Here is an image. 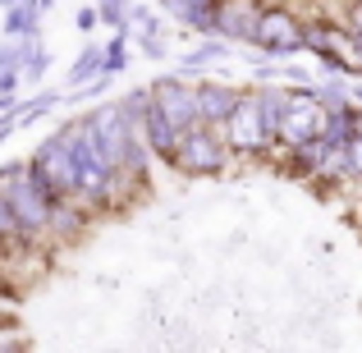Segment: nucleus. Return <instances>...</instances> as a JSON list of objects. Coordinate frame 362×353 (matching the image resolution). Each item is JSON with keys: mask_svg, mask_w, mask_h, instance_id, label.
Returning <instances> with one entry per match:
<instances>
[{"mask_svg": "<svg viewBox=\"0 0 362 353\" xmlns=\"http://www.w3.org/2000/svg\"><path fill=\"white\" fill-rule=\"evenodd\" d=\"M0 197L14 207L18 225H23V243L37 248L46 234H51V216H55V188L42 179V170L33 161H9L0 170Z\"/></svg>", "mask_w": 362, "mask_h": 353, "instance_id": "1", "label": "nucleus"}, {"mask_svg": "<svg viewBox=\"0 0 362 353\" xmlns=\"http://www.w3.org/2000/svg\"><path fill=\"white\" fill-rule=\"evenodd\" d=\"M225 142H230L234 156H266V151H275V129L266 124V110H262V92L257 88H243L239 106H234V115L225 120Z\"/></svg>", "mask_w": 362, "mask_h": 353, "instance_id": "2", "label": "nucleus"}, {"mask_svg": "<svg viewBox=\"0 0 362 353\" xmlns=\"http://www.w3.org/2000/svg\"><path fill=\"white\" fill-rule=\"evenodd\" d=\"M230 156L234 151H230V142H225V133L211 129V124H197V129H188L184 138H179V151H175L170 166L188 179H211V175H225Z\"/></svg>", "mask_w": 362, "mask_h": 353, "instance_id": "3", "label": "nucleus"}, {"mask_svg": "<svg viewBox=\"0 0 362 353\" xmlns=\"http://www.w3.org/2000/svg\"><path fill=\"white\" fill-rule=\"evenodd\" d=\"M257 51H262L266 60H289V55L308 51V18L293 14L289 0H266L262 33H257Z\"/></svg>", "mask_w": 362, "mask_h": 353, "instance_id": "4", "label": "nucleus"}, {"mask_svg": "<svg viewBox=\"0 0 362 353\" xmlns=\"http://www.w3.org/2000/svg\"><path fill=\"white\" fill-rule=\"evenodd\" d=\"M326 129H330V106L312 88H293L289 110H284V120H280V142H275V147L298 151V147H308V142L326 138Z\"/></svg>", "mask_w": 362, "mask_h": 353, "instance_id": "5", "label": "nucleus"}, {"mask_svg": "<svg viewBox=\"0 0 362 353\" xmlns=\"http://www.w3.org/2000/svg\"><path fill=\"white\" fill-rule=\"evenodd\" d=\"M28 161L42 170V179L55 188V197H78V156H74V142L64 138V129L46 133V138L28 151Z\"/></svg>", "mask_w": 362, "mask_h": 353, "instance_id": "6", "label": "nucleus"}, {"mask_svg": "<svg viewBox=\"0 0 362 353\" xmlns=\"http://www.w3.org/2000/svg\"><path fill=\"white\" fill-rule=\"evenodd\" d=\"M151 97H156V106L170 115V124H175L179 133L197 129L202 124V110H197V88H188L179 74H165V79L151 83Z\"/></svg>", "mask_w": 362, "mask_h": 353, "instance_id": "7", "label": "nucleus"}, {"mask_svg": "<svg viewBox=\"0 0 362 353\" xmlns=\"http://www.w3.org/2000/svg\"><path fill=\"white\" fill-rule=\"evenodd\" d=\"M262 9H266V0H221L216 37H225V42H243V46H257V33H262Z\"/></svg>", "mask_w": 362, "mask_h": 353, "instance_id": "8", "label": "nucleus"}, {"mask_svg": "<svg viewBox=\"0 0 362 353\" xmlns=\"http://www.w3.org/2000/svg\"><path fill=\"white\" fill-rule=\"evenodd\" d=\"M197 88V110H202V124H211V129H225V120L234 115V106H239L243 88H234V83H221V79H202L193 83Z\"/></svg>", "mask_w": 362, "mask_h": 353, "instance_id": "9", "label": "nucleus"}, {"mask_svg": "<svg viewBox=\"0 0 362 353\" xmlns=\"http://www.w3.org/2000/svg\"><path fill=\"white\" fill-rule=\"evenodd\" d=\"M160 14L184 23L197 37H216V18H221V0H156Z\"/></svg>", "mask_w": 362, "mask_h": 353, "instance_id": "10", "label": "nucleus"}, {"mask_svg": "<svg viewBox=\"0 0 362 353\" xmlns=\"http://www.w3.org/2000/svg\"><path fill=\"white\" fill-rule=\"evenodd\" d=\"M142 138H147V147H151V156H160V161H175V151H179V138L184 133L170 124V115L160 106H151L147 110V120H142Z\"/></svg>", "mask_w": 362, "mask_h": 353, "instance_id": "11", "label": "nucleus"}, {"mask_svg": "<svg viewBox=\"0 0 362 353\" xmlns=\"http://www.w3.org/2000/svg\"><path fill=\"white\" fill-rule=\"evenodd\" d=\"M46 18V0H18L14 9H5V37L18 42V37H37Z\"/></svg>", "mask_w": 362, "mask_h": 353, "instance_id": "12", "label": "nucleus"}, {"mask_svg": "<svg viewBox=\"0 0 362 353\" xmlns=\"http://www.w3.org/2000/svg\"><path fill=\"white\" fill-rule=\"evenodd\" d=\"M101 74H106V46H83L78 60L69 64V88H88V83H97Z\"/></svg>", "mask_w": 362, "mask_h": 353, "instance_id": "13", "label": "nucleus"}, {"mask_svg": "<svg viewBox=\"0 0 362 353\" xmlns=\"http://www.w3.org/2000/svg\"><path fill=\"white\" fill-rule=\"evenodd\" d=\"M230 55V46H225V37H206L197 51H188V55H179V74H202V69H211L216 60H225Z\"/></svg>", "mask_w": 362, "mask_h": 353, "instance_id": "14", "label": "nucleus"}, {"mask_svg": "<svg viewBox=\"0 0 362 353\" xmlns=\"http://www.w3.org/2000/svg\"><path fill=\"white\" fill-rule=\"evenodd\" d=\"M101 9V23L115 28V33H129V18H133V0H97Z\"/></svg>", "mask_w": 362, "mask_h": 353, "instance_id": "15", "label": "nucleus"}, {"mask_svg": "<svg viewBox=\"0 0 362 353\" xmlns=\"http://www.w3.org/2000/svg\"><path fill=\"white\" fill-rule=\"evenodd\" d=\"M151 106H156L151 88H133V92H124V97H119V110H124V115H129L133 124H142V120H147V110H151Z\"/></svg>", "mask_w": 362, "mask_h": 353, "instance_id": "16", "label": "nucleus"}, {"mask_svg": "<svg viewBox=\"0 0 362 353\" xmlns=\"http://www.w3.org/2000/svg\"><path fill=\"white\" fill-rule=\"evenodd\" d=\"M28 42V60H23V79H46V69H51V55L42 51V42L37 37H23Z\"/></svg>", "mask_w": 362, "mask_h": 353, "instance_id": "17", "label": "nucleus"}, {"mask_svg": "<svg viewBox=\"0 0 362 353\" xmlns=\"http://www.w3.org/2000/svg\"><path fill=\"white\" fill-rule=\"evenodd\" d=\"M0 238H5L9 248H28L23 243V225H18V216H14V207L0 197Z\"/></svg>", "mask_w": 362, "mask_h": 353, "instance_id": "18", "label": "nucleus"}, {"mask_svg": "<svg viewBox=\"0 0 362 353\" xmlns=\"http://www.w3.org/2000/svg\"><path fill=\"white\" fill-rule=\"evenodd\" d=\"M124 64H129V33H115L106 42V74H124Z\"/></svg>", "mask_w": 362, "mask_h": 353, "instance_id": "19", "label": "nucleus"}, {"mask_svg": "<svg viewBox=\"0 0 362 353\" xmlns=\"http://www.w3.org/2000/svg\"><path fill=\"white\" fill-rule=\"evenodd\" d=\"M339 9H344V14H339V23H344L354 37H362V5H354V0H339Z\"/></svg>", "mask_w": 362, "mask_h": 353, "instance_id": "20", "label": "nucleus"}, {"mask_svg": "<svg viewBox=\"0 0 362 353\" xmlns=\"http://www.w3.org/2000/svg\"><path fill=\"white\" fill-rule=\"evenodd\" d=\"M138 42H142V55H147V60H165V37H138Z\"/></svg>", "mask_w": 362, "mask_h": 353, "instance_id": "21", "label": "nucleus"}, {"mask_svg": "<svg viewBox=\"0 0 362 353\" xmlns=\"http://www.w3.org/2000/svg\"><path fill=\"white\" fill-rule=\"evenodd\" d=\"M18 83H23V69H0V97H14Z\"/></svg>", "mask_w": 362, "mask_h": 353, "instance_id": "22", "label": "nucleus"}, {"mask_svg": "<svg viewBox=\"0 0 362 353\" xmlns=\"http://www.w3.org/2000/svg\"><path fill=\"white\" fill-rule=\"evenodd\" d=\"M101 23V9L92 5V9H78V14H74V28H78V33H92V28Z\"/></svg>", "mask_w": 362, "mask_h": 353, "instance_id": "23", "label": "nucleus"}, {"mask_svg": "<svg viewBox=\"0 0 362 353\" xmlns=\"http://www.w3.org/2000/svg\"><path fill=\"white\" fill-rule=\"evenodd\" d=\"M349 170H354V179H362V133L349 142Z\"/></svg>", "mask_w": 362, "mask_h": 353, "instance_id": "24", "label": "nucleus"}, {"mask_svg": "<svg viewBox=\"0 0 362 353\" xmlns=\"http://www.w3.org/2000/svg\"><path fill=\"white\" fill-rule=\"evenodd\" d=\"M349 97H354V106H362V83H349Z\"/></svg>", "mask_w": 362, "mask_h": 353, "instance_id": "25", "label": "nucleus"}, {"mask_svg": "<svg viewBox=\"0 0 362 353\" xmlns=\"http://www.w3.org/2000/svg\"><path fill=\"white\" fill-rule=\"evenodd\" d=\"M14 106H18L14 97H0V115H9V110H14Z\"/></svg>", "mask_w": 362, "mask_h": 353, "instance_id": "26", "label": "nucleus"}, {"mask_svg": "<svg viewBox=\"0 0 362 353\" xmlns=\"http://www.w3.org/2000/svg\"><path fill=\"white\" fill-rule=\"evenodd\" d=\"M5 253H9V243H5V238H0V257H5Z\"/></svg>", "mask_w": 362, "mask_h": 353, "instance_id": "27", "label": "nucleus"}, {"mask_svg": "<svg viewBox=\"0 0 362 353\" xmlns=\"http://www.w3.org/2000/svg\"><path fill=\"white\" fill-rule=\"evenodd\" d=\"M46 9H51V0H46Z\"/></svg>", "mask_w": 362, "mask_h": 353, "instance_id": "28", "label": "nucleus"}, {"mask_svg": "<svg viewBox=\"0 0 362 353\" xmlns=\"http://www.w3.org/2000/svg\"><path fill=\"white\" fill-rule=\"evenodd\" d=\"M354 5H362V0H354Z\"/></svg>", "mask_w": 362, "mask_h": 353, "instance_id": "29", "label": "nucleus"}, {"mask_svg": "<svg viewBox=\"0 0 362 353\" xmlns=\"http://www.w3.org/2000/svg\"><path fill=\"white\" fill-rule=\"evenodd\" d=\"M0 46H5V42H0Z\"/></svg>", "mask_w": 362, "mask_h": 353, "instance_id": "30", "label": "nucleus"}]
</instances>
